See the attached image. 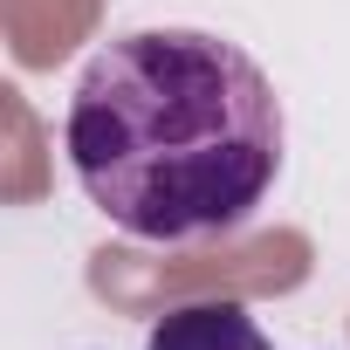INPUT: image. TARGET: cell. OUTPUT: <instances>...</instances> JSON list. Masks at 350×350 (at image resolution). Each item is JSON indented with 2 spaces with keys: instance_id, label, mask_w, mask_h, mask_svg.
<instances>
[{
  "instance_id": "2",
  "label": "cell",
  "mask_w": 350,
  "mask_h": 350,
  "mask_svg": "<svg viewBox=\"0 0 350 350\" xmlns=\"http://www.w3.org/2000/svg\"><path fill=\"white\" fill-rule=\"evenodd\" d=\"M144 350H275L261 336V323L247 316V302H186L158 316V329L144 336Z\"/></svg>"
},
{
  "instance_id": "1",
  "label": "cell",
  "mask_w": 350,
  "mask_h": 350,
  "mask_svg": "<svg viewBox=\"0 0 350 350\" xmlns=\"http://www.w3.org/2000/svg\"><path fill=\"white\" fill-rule=\"evenodd\" d=\"M282 96L206 28L103 42L69 96L62 151L90 206L158 247L241 234L282 172Z\"/></svg>"
}]
</instances>
